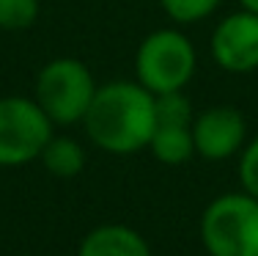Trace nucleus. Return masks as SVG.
<instances>
[{
	"mask_svg": "<svg viewBox=\"0 0 258 256\" xmlns=\"http://www.w3.org/2000/svg\"><path fill=\"white\" fill-rule=\"evenodd\" d=\"M94 72L85 61L60 56L52 58L36 72L33 99L50 116L55 127H72L83 121L91 99L96 94Z\"/></svg>",
	"mask_w": 258,
	"mask_h": 256,
	"instance_id": "nucleus-3",
	"label": "nucleus"
},
{
	"mask_svg": "<svg viewBox=\"0 0 258 256\" xmlns=\"http://www.w3.org/2000/svg\"><path fill=\"white\" fill-rule=\"evenodd\" d=\"M77 256H151V248L135 229L124 223H104L83 237Z\"/></svg>",
	"mask_w": 258,
	"mask_h": 256,
	"instance_id": "nucleus-8",
	"label": "nucleus"
},
{
	"mask_svg": "<svg viewBox=\"0 0 258 256\" xmlns=\"http://www.w3.org/2000/svg\"><path fill=\"white\" fill-rule=\"evenodd\" d=\"M41 17V0H0V30L22 33Z\"/></svg>",
	"mask_w": 258,
	"mask_h": 256,
	"instance_id": "nucleus-11",
	"label": "nucleus"
},
{
	"mask_svg": "<svg viewBox=\"0 0 258 256\" xmlns=\"http://www.w3.org/2000/svg\"><path fill=\"white\" fill-rule=\"evenodd\" d=\"M239 6H242V9H247V11H255V14H258V0H239Z\"/></svg>",
	"mask_w": 258,
	"mask_h": 256,
	"instance_id": "nucleus-15",
	"label": "nucleus"
},
{
	"mask_svg": "<svg viewBox=\"0 0 258 256\" xmlns=\"http://www.w3.org/2000/svg\"><path fill=\"white\" fill-rule=\"evenodd\" d=\"M220 3L223 0H159L165 17L173 20L176 25H195L209 20L220 9Z\"/></svg>",
	"mask_w": 258,
	"mask_h": 256,
	"instance_id": "nucleus-12",
	"label": "nucleus"
},
{
	"mask_svg": "<svg viewBox=\"0 0 258 256\" xmlns=\"http://www.w3.org/2000/svg\"><path fill=\"white\" fill-rule=\"evenodd\" d=\"M201 240L209 256H258V198L242 190L209 201Z\"/></svg>",
	"mask_w": 258,
	"mask_h": 256,
	"instance_id": "nucleus-4",
	"label": "nucleus"
},
{
	"mask_svg": "<svg viewBox=\"0 0 258 256\" xmlns=\"http://www.w3.org/2000/svg\"><path fill=\"white\" fill-rule=\"evenodd\" d=\"M151 155L162 166H184L195 157L192 124H157L149 141Z\"/></svg>",
	"mask_w": 258,
	"mask_h": 256,
	"instance_id": "nucleus-9",
	"label": "nucleus"
},
{
	"mask_svg": "<svg viewBox=\"0 0 258 256\" xmlns=\"http://www.w3.org/2000/svg\"><path fill=\"white\" fill-rule=\"evenodd\" d=\"M52 135L55 124L33 96H0V168L39 160Z\"/></svg>",
	"mask_w": 258,
	"mask_h": 256,
	"instance_id": "nucleus-5",
	"label": "nucleus"
},
{
	"mask_svg": "<svg viewBox=\"0 0 258 256\" xmlns=\"http://www.w3.org/2000/svg\"><path fill=\"white\" fill-rule=\"evenodd\" d=\"M41 166L50 171L52 176H58V179H72V176H77L80 171L85 168V149L83 143L75 141V138L69 135H52L47 146L41 149Z\"/></svg>",
	"mask_w": 258,
	"mask_h": 256,
	"instance_id": "nucleus-10",
	"label": "nucleus"
},
{
	"mask_svg": "<svg viewBox=\"0 0 258 256\" xmlns=\"http://www.w3.org/2000/svg\"><path fill=\"white\" fill-rule=\"evenodd\" d=\"M154 113H157V124H192L195 119L192 102L184 91L154 94Z\"/></svg>",
	"mask_w": 258,
	"mask_h": 256,
	"instance_id": "nucleus-13",
	"label": "nucleus"
},
{
	"mask_svg": "<svg viewBox=\"0 0 258 256\" xmlns=\"http://www.w3.org/2000/svg\"><path fill=\"white\" fill-rule=\"evenodd\" d=\"M212 61L231 75H250L258 69V14L239 9L225 14L209 36Z\"/></svg>",
	"mask_w": 258,
	"mask_h": 256,
	"instance_id": "nucleus-6",
	"label": "nucleus"
},
{
	"mask_svg": "<svg viewBox=\"0 0 258 256\" xmlns=\"http://www.w3.org/2000/svg\"><path fill=\"white\" fill-rule=\"evenodd\" d=\"M88 141L110 155H135L149 149L157 127L154 94L138 80H110L96 85L83 121Z\"/></svg>",
	"mask_w": 258,
	"mask_h": 256,
	"instance_id": "nucleus-1",
	"label": "nucleus"
},
{
	"mask_svg": "<svg viewBox=\"0 0 258 256\" xmlns=\"http://www.w3.org/2000/svg\"><path fill=\"white\" fill-rule=\"evenodd\" d=\"M198 72V50L192 39L176 28H157L138 44L135 80L151 94L184 91Z\"/></svg>",
	"mask_w": 258,
	"mask_h": 256,
	"instance_id": "nucleus-2",
	"label": "nucleus"
},
{
	"mask_svg": "<svg viewBox=\"0 0 258 256\" xmlns=\"http://www.w3.org/2000/svg\"><path fill=\"white\" fill-rule=\"evenodd\" d=\"M239 182H242L244 193L258 198V135L239 151Z\"/></svg>",
	"mask_w": 258,
	"mask_h": 256,
	"instance_id": "nucleus-14",
	"label": "nucleus"
},
{
	"mask_svg": "<svg viewBox=\"0 0 258 256\" xmlns=\"http://www.w3.org/2000/svg\"><path fill=\"white\" fill-rule=\"evenodd\" d=\"M195 155L220 163L239 155L247 143V119L233 105H212L192 119Z\"/></svg>",
	"mask_w": 258,
	"mask_h": 256,
	"instance_id": "nucleus-7",
	"label": "nucleus"
}]
</instances>
